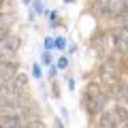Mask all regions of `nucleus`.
Listing matches in <instances>:
<instances>
[{
	"label": "nucleus",
	"instance_id": "20e7f679",
	"mask_svg": "<svg viewBox=\"0 0 128 128\" xmlns=\"http://www.w3.org/2000/svg\"><path fill=\"white\" fill-rule=\"evenodd\" d=\"M26 83H28L26 73H17L13 79H11L9 86H2V94H4V92H11V94H22V92L26 90Z\"/></svg>",
	"mask_w": 128,
	"mask_h": 128
},
{
	"label": "nucleus",
	"instance_id": "4468645a",
	"mask_svg": "<svg viewBox=\"0 0 128 128\" xmlns=\"http://www.w3.org/2000/svg\"><path fill=\"white\" fill-rule=\"evenodd\" d=\"M26 128H28V126H26Z\"/></svg>",
	"mask_w": 128,
	"mask_h": 128
},
{
	"label": "nucleus",
	"instance_id": "6e6552de",
	"mask_svg": "<svg viewBox=\"0 0 128 128\" xmlns=\"http://www.w3.org/2000/svg\"><path fill=\"white\" fill-rule=\"evenodd\" d=\"M19 45H22V41H19V36H15V34H11L9 38H6L4 43H2V51L4 54H13V51L19 49Z\"/></svg>",
	"mask_w": 128,
	"mask_h": 128
},
{
	"label": "nucleus",
	"instance_id": "ddd939ff",
	"mask_svg": "<svg viewBox=\"0 0 128 128\" xmlns=\"http://www.w3.org/2000/svg\"><path fill=\"white\" fill-rule=\"evenodd\" d=\"M126 105H128V98H126Z\"/></svg>",
	"mask_w": 128,
	"mask_h": 128
},
{
	"label": "nucleus",
	"instance_id": "423d86ee",
	"mask_svg": "<svg viewBox=\"0 0 128 128\" xmlns=\"http://www.w3.org/2000/svg\"><path fill=\"white\" fill-rule=\"evenodd\" d=\"M124 126L122 122L118 120V115H115V111H102L100 118H98V128H120Z\"/></svg>",
	"mask_w": 128,
	"mask_h": 128
},
{
	"label": "nucleus",
	"instance_id": "f03ea898",
	"mask_svg": "<svg viewBox=\"0 0 128 128\" xmlns=\"http://www.w3.org/2000/svg\"><path fill=\"white\" fill-rule=\"evenodd\" d=\"M128 0H96V11L105 17H115L120 19V15L126 11Z\"/></svg>",
	"mask_w": 128,
	"mask_h": 128
},
{
	"label": "nucleus",
	"instance_id": "9d476101",
	"mask_svg": "<svg viewBox=\"0 0 128 128\" xmlns=\"http://www.w3.org/2000/svg\"><path fill=\"white\" fill-rule=\"evenodd\" d=\"M58 64H60V66H62V68H66V64H68V62H66V58H62V60H60Z\"/></svg>",
	"mask_w": 128,
	"mask_h": 128
},
{
	"label": "nucleus",
	"instance_id": "9b49d317",
	"mask_svg": "<svg viewBox=\"0 0 128 128\" xmlns=\"http://www.w3.org/2000/svg\"><path fill=\"white\" fill-rule=\"evenodd\" d=\"M124 128H128V122H126V124H124Z\"/></svg>",
	"mask_w": 128,
	"mask_h": 128
},
{
	"label": "nucleus",
	"instance_id": "f257e3e1",
	"mask_svg": "<svg viewBox=\"0 0 128 128\" xmlns=\"http://www.w3.org/2000/svg\"><path fill=\"white\" fill-rule=\"evenodd\" d=\"M107 100H109V94H107L100 86H96V83H90L88 90L83 92V105H86V109H88L90 115L102 113Z\"/></svg>",
	"mask_w": 128,
	"mask_h": 128
},
{
	"label": "nucleus",
	"instance_id": "39448f33",
	"mask_svg": "<svg viewBox=\"0 0 128 128\" xmlns=\"http://www.w3.org/2000/svg\"><path fill=\"white\" fill-rule=\"evenodd\" d=\"M100 73H102V79H105L109 86H113V83H118V81H120V79H118V64H115V60H113V58L107 60V62L102 64Z\"/></svg>",
	"mask_w": 128,
	"mask_h": 128
},
{
	"label": "nucleus",
	"instance_id": "0eeeda50",
	"mask_svg": "<svg viewBox=\"0 0 128 128\" xmlns=\"http://www.w3.org/2000/svg\"><path fill=\"white\" fill-rule=\"evenodd\" d=\"M19 73V66L15 62H9V60H2V86H9L11 79L15 77V75Z\"/></svg>",
	"mask_w": 128,
	"mask_h": 128
},
{
	"label": "nucleus",
	"instance_id": "f8f14e48",
	"mask_svg": "<svg viewBox=\"0 0 128 128\" xmlns=\"http://www.w3.org/2000/svg\"><path fill=\"white\" fill-rule=\"evenodd\" d=\"M24 2H30V0H24Z\"/></svg>",
	"mask_w": 128,
	"mask_h": 128
},
{
	"label": "nucleus",
	"instance_id": "7ed1b4c3",
	"mask_svg": "<svg viewBox=\"0 0 128 128\" xmlns=\"http://www.w3.org/2000/svg\"><path fill=\"white\" fill-rule=\"evenodd\" d=\"M113 47L118 54L122 56H128V28H118L113 32Z\"/></svg>",
	"mask_w": 128,
	"mask_h": 128
},
{
	"label": "nucleus",
	"instance_id": "1a4fd4ad",
	"mask_svg": "<svg viewBox=\"0 0 128 128\" xmlns=\"http://www.w3.org/2000/svg\"><path fill=\"white\" fill-rule=\"evenodd\" d=\"M120 22H122V26H124V28H128V6H126V11L120 15Z\"/></svg>",
	"mask_w": 128,
	"mask_h": 128
}]
</instances>
